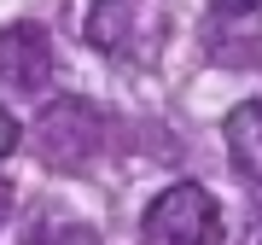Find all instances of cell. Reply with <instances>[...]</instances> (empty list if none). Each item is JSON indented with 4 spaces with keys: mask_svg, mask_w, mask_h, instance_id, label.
<instances>
[{
    "mask_svg": "<svg viewBox=\"0 0 262 245\" xmlns=\"http://www.w3.org/2000/svg\"><path fill=\"white\" fill-rule=\"evenodd\" d=\"M140 234L146 245H215L222 239V205L198 181H175L146 205Z\"/></svg>",
    "mask_w": 262,
    "mask_h": 245,
    "instance_id": "cell-1",
    "label": "cell"
},
{
    "mask_svg": "<svg viewBox=\"0 0 262 245\" xmlns=\"http://www.w3.org/2000/svg\"><path fill=\"white\" fill-rule=\"evenodd\" d=\"M53 65V41L41 24H6L0 29V94H35Z\"/></svg>",
    "mask_w": 262,
    "mask_h": 245,
    "instance_id": "cell-2",
    "label": "cell"
},
{
    "mask_svg": "<svg viewBox=\"0 0 262 245\" xmlns=\"http://www.w3.org/2000/svg\"><path fill=\"white\" fill-rule=\"evenodd\" d=\"M227 152H233V164L262 187V99L233 105V117H227Z\"/></svg>",
    "mask_w": 262,
    "mask_h": 245,
    "instance_id": "cell-3",
    "label": "cell"
},
{
    "mask_svg": "<svg viewBox=\"0 0 262 245\" xmlns=\"http://www.w3.org/2000/svg\"><path fill=\"white\" fill-rule=\"evenodd\" d=\"M122 35H128V0H94L88 6V41L99 53H117Z\"/></svg>",
    "mask_w": 262,
    "mask_h": 245,
    "instance_id": "cell-4",
    "label": "cell"
},
{
    "mask_svg": "<svg viewBox=\"0 0 262 245\" xmlns=\"http://www.w3.org/2000/svg\"><path fill=\"white\" fill-rule=\"evenodd\" d=\"M18 140H24V129H18V117H12L6 105H0V158H6V152H18Z\"/></svg>",
    "mask_w": 262,
    "mask_h": 245,
    "instance_id": "cell-5",
    "label": "cell"
},
{
    "mask_svg": "<svg viewBox=\"0 0 262 245\" xmlns=\"http://www.w3.org/2000/svg\"><path fill=\"white\" fill-rule=\"evenodd\" d=\"M215 12H251V6H262V0H210Z\"/></svg>",
    "mask_w": 262,
    "mask_h": 245,
    "instance_id": "cell-6",
    "label": "cell"
},
{
    "mask_svg": "<svg viewBox=\"0 0 262 245\" xmlns=\"http://www.w3.org/2000/svg\"><path fill=\"white\" fill-rule=\"evenodd\" d=\"M6 210H12V187L0 181V228H6Z\"/></svg>",
    "mask_w": 262,
    "mask_h": 245,
    "instance_id": "cell-7",
    "label": "cell"
}]
</instances>
